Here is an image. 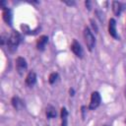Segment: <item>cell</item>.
Returning <instances> with one entry per match:
<instances>
[{
	"label": "cell",
	"instance_id": "1",
	"mask_svg": "<svg viewBox=\"0 0 126 126\" xmlns=\"http://www.w3.org/2000/svg\"><path fill=\"white\" fill-rule=\"evenodd\" d=\"M21 39H22V37H21L20 33H19L17 31H13V32H11V34L9 35L7 44H6L7 49H8V51H9L10 53H14V52L17 50V47H18V45L20 44Z\"/></svg>",
	"mask_w": 126,
	"mask_h": 126
},
{
	"label": "cell",
	"instance_id": "2",
	"mask_svg": "<svg viewBox=\"0 0 126 126\" xmlns=\"http://www.w3.org/2000/svg\"><path fill=\"white\" fill-rule=\"evenodd\" d=\"M83 34H84V39H85V43L87 45V48L89 49V51H93V49L95 45V38H94L92 31L90 30V28L85 27Z\"/></svg>",
	"mask_w": 126,
	"mask_h": 126
},
{
	"label": "cell",
	"instance_id": "3",
	"mask_svg": "<svg viewBox=\"0 0 126 126\" xmlns=\"http://www.w3.org/2000/svg\"><path fill=\"white\" fill-rule=\"evenodd\" d=\"M101 101V97L98 92H93L91 94V100H90V104H89V109L94 110L95 108H97L100 104Z\"/></svg>",
	"mask_w": 126,
	"mask_h": 126
},
{
	"label": "cell",
	"instance_id": "4",
	"mask_svg": "<svg viewBox=\"0 0 126 126\" xmlns=\"http://www.w3.org/2000/svg\"><path fill=\"white\" fill-rule=\"evenodd\" d=\"M28 69V64H27V61L24 57L22 56H19L17 57L16 59V70L18 72V74L20 76H22Z\"/></svg>",
	"mask_w": 126,
	"mask_h": 126
},
{
	"label": "cell",
	"instance_id": "5",
	"mask_svg": "<svg viewBox=\"0 0 126 126\" xmlns=\"http://www.w3.org/2000/svg\"><path fill=\"white\" fill-rule=\"evenodd\" d=\"M108 32H109V34H110L114 39H119L117 31H116V21H115V19H113V18H111V19L108 21Z\"/></svg>",
	"mask_w": 126,
	"mask_h": 126
},
{
	"label": "cell",
	"instance_id": "6",
	"mask_svg": "<svg viewBox=\"0 0 126 126\" xmlns=\"http://www.w3.org/2000/svg\"><path fill=\"white\" fill-rule=\"evenodd\" d=\"M72 52L79 58H82L83 57V48L81 47V44L76 40V39H73L72 43H71V46H70Z\"/></svg>",
	"mask_w": 126,
	"mask_h": 126
},
{
	"label": "cell",
	"instance_id": "7",
	"mask_svg": "<svg viewBox=\"0 0 126 126\" xmlns=\"http://www.w3.org/2000/svg\"><path fill=\"white\" fill-rule=\"evenodd\" d=\"M48 42V36L47 35H41L36 40V49L38 51H43L45 49V46Z\"/></svg>",
	"mask_w": 126,
	"mask_h": 126
},
{
	"label": "cell",
	"instance_id": "8",
	"mask_svg": "<svg viewBox=\"0 0 126 126\" xmlns=\"http://www.w3.org/2000/svg\"><path fill=\"white\" fill-rule=\"evenodd\" d=\"M25 83L28 87H32L35 85L36 83V74L35 72L33 71H30L26 77V80H25Z\"/></svg>",
	"mask_w": 126,
	"mask_h": 126
},
{
	"label": "cell",
	"instance_id": "9",
	"mask_svg": "<svg viewBox=\"0 0 126 126\" xmlns=\"http://www.w3.org/2000/svg\"><path fill=\"white\" fill-rule=\"evenodd\" d=\"M11 102H12V105L13 107L16 109V110H22L25 106L24 104V101L19 97V96H13L12 99H11Z\"/></svg>",
	"mask_w": 126,
	"mask_h": 126
},
{
	"label": "cell",
	"instance_id": "10",
	"mask_svg": "<svg viewBox=\"0 0 126 126\" xmlns=\"http://www.w3.org/2000/svg\"><path fill=\"white\" fill-rule=\"evenodd\" d=\"M2 18H3L4 22H5L7 25H9V26L12 25V19H13V16H12V11H11L10 9L7 8V9L3 10Z\"/></svg>",
	"mask_w": 126,
	"mask_h": 126
},
{
	"label": "cell",
	"instance_id": "11",
	"mask_svg": "<svg viewBox=\"0 0 126 126\" xmlns=\"http://www.w3.org/2000/svg\"><path fill=\"white\" fill-rule=\"evenodd\" d=\"M45 115L47 118L51 119V118H55L56 115H57V112H56V108L51 105V104H48L45 108Z\"/></svg>",
	"mask_w": 126,
	"mask_h": 126
},
{
	"label": "cell",
	"instance_id": "12",
	"mask_svg": "<svg viewBox=\"0 0 126 126\" xmlns=\"http://www.w3.org/2000/svg\"><path fill=\"white\" fill-rule=\"evenodd\" d=\"M60 118H61V126H68V111H67L66 107L61 108Z\"/></svg>",
	"mask_w": 126,
	"mask_h": 126
},
{
	"label": "cell",
	"instance_id": "13",
	"mask_svg": "<svg viewBox=\"0 0 126 126\" xmlns=\"http://www.w3.org/2000/svg\"><path fill=\"white\" fill-rule=\"evenodd\" d=\"M122 4L118 1H113L112 2V11L114 13L115 16H120L121 12H122Z\"/></svg>",
	"mask_w": 126,
	"mask_h": 126
},
{
	"label": "cell",
	"instance_id": "14",
	"mask_svg": "<svg viewBox=\"0 0 126 126\" xmlns=\"http://www.w3.org/2000/svg\"><path fill=\"white\" fill-rule=\"evenodd\" d=\"M58 73H56V72H53V73H51L50 75H49V77H48V82H49V84L50 85H53L56 81H57V79H58Z\"/></svg>",
	"mask_w": 126,
	"mask_h": 126
},
{
	"label": "cell",
	"instance_id": "15",
	"mask_svg": "<svg viewBox=\"0 0 126 126\" xmlns=\"http://www.w3.org/2000/svg\"><path fill=\"white\" fill-rule=\"evenodd\" d=\"M8 38H9V35H8L7 33H5V32H2L1 37H0V43H1V45H2V46H3V45H5V44H7Z\"/></svg>",
	"mask_w": 126,
	"mask_h": 126
},
{
	"label": "cell",
	"instance_id": "16",
	"mask_svg": "<svg viewBox=\"0 0 126 126\" xmlns=\"http://www.w3.org/2000/svg\"><path fill=\"white\" fill-rule=\"evenodd\" d=\"M91 24H92V27H93V29H94V32H97V26H96L95 22H94V20H91Z\"/></svg>",
	"mask_w": 126,
	"mask_h": 126
},
{
	"label": "cell",
	"instance_id": "17",
	"mask_svg": "<svg viewBox=\"0 0 126 126\" xmlns=\"http://www.w3.org/2000/svg\"><path fill=\"white\" fill-rule=\"evenodd\" d=\"M63 3L67 4L68 6H74L75 5V1H67V0H62Z\"/></svg>",
	"mask_w": 126,
	"mask_h": 126
},
{
	"label": "cell",
	"instance_id": "18",
	"mask_svg": "<svg viewBox=\"0 0 126 126\" xmlns=\"http://www.w3.org/2000/svg\"><path fill=\"white\" fill-rule=\"evenodd\" d=\"M0 8H1L2 10H5V9L8 8V7H6V1H1V3H0Z\"/></svg>",
	"mask_w": 126,
	"mask_h": 126
},
{
	"label": "cell",
	"instance_id": "19",
	"mask_svg": "<svg viewBox=\"0 0 126 126\" xmlns=\"http://www.w3.org/2000/svg\"><path fill=\"white\" fill-rule=\"evenodd\" d=\"M85 4H86V7L88 8V10H91V1H86L85 2Z\"/></svg>",
	"mask_w": 126,
	"mask_h": 126
},
{
	"label": "cell",
	"instance_id": "20",
	"mask_svg": "<svg viewBox=\"0 0 126 126\" xmlns=\"http://www.w3.org/2000/svg\"><path fill=\"white\" fill-rule=\"evenodd\" d=\"M69 94H70V95H71V96H73V95H74V94H75L74 89H72V88H71V89L69 90Z\"/></svg>",
	"mask_w": 126,
	"mask_h": 126
},
{
	"label": "cell",
	"instance_id": "21",
	"mask_svg": "<svg viewBox=\"0 0 126 126\" xmlns=\"http://www.w3.org/2000/svg\"><path fill=\"white\" fill-rule=\"evenodd\" d=\"M85 109H86V106H82V117H83V119L85 118Z\"/></svg>",
	"mask_w": 126,
	"mask_h": 126
},
{
	"label": "cell",
	"instance_id": "22",
	"mask_svg": "<svg viewBox=\"0 0 126 126\" xmlns=\"http://www.w3.org/2000/svg\"><path fill=\"white\" fill-rule=\"evenodd\" d=\"M125 97H126V87H125Z\"/></svg>",
	"mask_w": 126,
	"mask_h": 126
},
{
	"label": "cell",
	"instance_id": "23",
	"mask_svg": "<svg viewBox=\"0 0 126 126\" xmlns=\"http://www.w3.org/2000/svg\"><path fill=\"white\" fill-rule=\"evenodd\" d=\"M104 126H109V125H104Z\"/></svg>",
	"mask_w": 126,
	"mask_h": 126
}]
</instances>
